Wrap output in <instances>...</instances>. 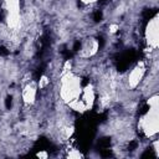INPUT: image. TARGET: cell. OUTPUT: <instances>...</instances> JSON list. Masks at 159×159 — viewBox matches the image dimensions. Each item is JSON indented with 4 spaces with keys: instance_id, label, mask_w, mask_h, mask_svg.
<instances>
[{
    "instance_id": "1",
    "label": "cell",
    "mask_w": 159,
    "mask_h": 159,
    "mask_svg": "<svg viewBox=\"0 0 159 159\" xmlns=\"http://www.w3.org/2000/svg\"><path fill=\"white\" fill-rule=\"evenodd\" d=\"M81 92H82L81 78L77 77L76 75L71 73V71L63 73V76L61 78V87H60L61 98L67 104H70L80 98Z\"/></svg>"
},
{
    "instance_id": "2",
    "label": "cell",
    "mask_w": 159,
    "mask_h": 159,
    "mask_svg": "<svg viewBox=\"0 0 159 159\" xmlns=\"http://www.w3.org/2000/svg\"><path fill=\"white\" fill-rule=\"evenodd\" d=\"M159 106H149V111L140 118L139 128L144 132L147 137H153L159 130Z\"/></svg>"
},
{
    "instance_id": "3",
    "label": "cell",
    "mask_w": 159,
    "mask_h": 159,
    "mask_svg": "<svg viewBox=\"0 0 159 159\" xmlns=\"http://www.w3.org/2000/svg\"><path fill=\"white\" fill-rule=\"evenodd\" d=\"M145 41L149 47L153 50L159 45V20L158 15H155L152 20H149L147 29H145Z\"/></svg>"
},
{
    "instance_id": "4",
    "label": "cell",
    "mask_w": 159,
    "mask_h": 159,
    "mask_svg": "<svg viewBox=\"0 0 159 159\" xmlns=\"http://www.w3.org/2000/svg\"><path fill=\"white\" fill-rule=\"evenodd\" d=\"M145 73V66L144 62H138V65L132 70V72L128 76V84L130 88H135L139 82L142 81L143 76Z\"/></svg>"
},
{
    "instance_id": "5",
    "label": "cell",
    "mask_w": 159,
    "mask_h": 159,
    "mask_svg": "<svg viewBox=\"0 0 159 159\" xmlns=\"http://www.w3.org/2000/svg\"><path fill=\"white\" fill-rule=\"evenodd\" d=\"M78 99L83 103V106L86 107V111L89 109V108H92V106H93V103H94V91H93V87H92V86L84 87V88L82 89L81 96H80Z\"/></svg>"
},
{
    "instance_id": "6",
    "label": "cell",
    "mask_w": 159,
    "mask_h": 159,
    "mask_svg": "<svg viewBox=\"0 0 159 159\" xmlns=\"http://www.w3.org/2000/svg\"><path fill=\"white\" fill-rule=\"evenodd\" d=\"M36 98V86L30 82L24 87L22 91V101L25 104H32Z\"/></svg>"
},
{
    "instance_id": "7",
    "label": "cell",
    "mask_w": 159,
    "mask_h": 159,
    "mask_svg": "<svg viewBox=\"0 0 159 159\" xmlns=\"http://www.w3.org/2000/svg\"><path fill=\"white\" fill-rule=\"evenodd\" d=\"M98 50V41L97 40H88L83 47H82V51H81V55L83 57H89V56H93Z\"/></svg>"
},
{
    "instance_id": "8",
    "label": "cell",
    "mask_w": 159,
    "mask_h": 159,
    "mask_svg": "<svg viewBox=\"0 0 159 159\" xmlns=\"http://www.w3.org/2000/svg\"><path fill=\"white\" fill-rule=\"evenodd\" d=\"M21 24L20 12H7L6 14V25L11 30H16Z\"/></svg>"
},
{
    "instance_id": "9",
    "label": "cell",
    "mask_w": 159,
    "mask_h": 159,
    "mask_svg": "<svg viewBox=\"0 0 159 159\" xmlns=\"http://www.w3.org/2000/svg\"><path fill=\"white\" fill-rule=\"evenodd\" d=\"M7 12H20V0H4Z\"/></svg>"
},
{
    "instance_id": "10",
    "label": "cell",
    "mask_w": 159,
    "mask_h": 159,
    "mask_svg": "<svg viewBox=\"0 0 159 159\" xmlns=\"http://www.w3.org/2000/svg\"><path fill=\"white\" fill-rule=\"evenodd\" d=\"M48 82H50V80L47 78V76H42V77L40 78V81H39V87H40V88H45V87L48 84Z\"/></svg>"
},
{
    "instance_id": "11",
    "label": "cell",
    "mask_w": 159,
    "mask_h": 159,
    "mask_svg": "<svg viewBox=\"0 0 159 159\" xmlns=\"http://www.w3.org/2000/svg\"><path fill=\"white\" fill-rule=\"evenodd\" d=\"M82 157H83V155H82L80 152H76V150L68 153V158H82Z\"/></svg>"
},
{
    "instance_id": "12",
    "label": "cell",
    "mask_w": 159,
    "mask_h": 159,
    "mask_svg": "<svg viewBox=\"0 0 159 159\" xmlns=\"http://www.w3.org/2000/svg\"><path fill=\"white\" fill-rule=\"evenodd\" d=\"M118 29H119V26H118L117 24H112V25H109V32H112V34L117 32Z\"/></svg>"
},
{
    "instance_id": "13",
    "label": "cell",
    "mask_w": 159,
    "mask_h": 159,
    "mask_svg": "<svg viewBox=\"0 0 159 159\" xmlns=\"http://www.w3.org/2000/svg\"><path fill=\"white\" fill-rule=\"evenodd\" d=\"M70 70H71V62L70 61H66L65 62V66H63V73L70 72Z\"/></svg>"
},
{
    "instance_id": "14",
    "label": "cell",
    "mask_w": 159,
    "mask_h": 159,
    "mask_svg": "<svg viewBox=\"0 0 159 159\" xmlns=\"http://www.w3.org/2000/svg\"><path fill=\"white\" fill-rule=\"evenodd\" d=\"M39 158H47V153L46 152H40V153H37L36 154Z\"/></svg>"
},
{
    "instance_id": "15",
    "label": "cell",
    "mask_w": 159,
    "mask_h": 159,
    "mask_svg": "<svg viewBox=\"0 0 159 159\" xmlns=\"http://www.w3.org/2000/svg\"><path fill=\"white\" fill-rule=\"evenodd\" d=\"M82 2H84V4H92V2H96L97 0H81Z\"/></svg>"
}]
</instances>
